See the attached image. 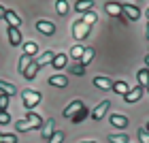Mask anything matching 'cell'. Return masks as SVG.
<instances>
[{
	"mask_svg": "<svg viewBox=\"0 0 149 143\" xmlns=\"http://www.w3.org/2000/svg\"><path fill=\"white\" fill-rule=\"evenodd\" d=\"M56 11H58V15H66V13H68V4H66L64 0H58L56 2Z\"/></svg>",
	"mask_w": 149,
	"mask_h": 143,
	"instance_id": "obj_28",
	"label": "cell"
},
{
	"mask_svg": "<svg viewBox=\"0 0 149 143\" xmlns=\"http://www.w3.org/2000/svg\"><path fill=\"white\" fill-rule=\"evenodd\" d=\"M92 60H94V49H92V47H85V49H83V56H81V60H79V64H81V66H87Z\"/></svg>",
	"mask_w": 149,
	"mask_h": 143,
	"instance_id": "obj_19",
	"label": "cell"
},
{
	"mask_svg": "<svg viewBox=\"0 0 149 143\" xmlns=\"http://www.w3.org/2000/svg\"><path fill=\"white\" fill-rule=\"evenodd\" d=\"M85 115H87V109L83 107V109H81V111H77V113H74V115H72L70 120H72V122H81V120H85Z\"/></svg>",
	"mask_w": 149,
	"mask_h": 143,
	"instance_id": "obj_33",
	"label": "cell"
},
{
	"mask_svg": "<svg viewBox=\"0 0 149 143\" xmlns=\"http://www.w3.org/2000/svg\"><path fill=\"white\" fill-rule=\"evenodd\" d=\"M81 19H83V24L92 26V24H94V22H96V19H98V17H96V13H94V11H87V13H85V15L81 17Z\"/></svg>",
	"mask_w": 149,
	"mask_h": 143,
	"instance_id": "obj_29",
	"label": "cell"
},
{
	"mask_svg": "<svg viewBox=\"0 0 149 143\" xmlns=\"http://www.w3.org/2000/svg\"><path fill=\"white\" fill-rule=\"evenodd\" d=\"M0 139H2V132H0Z\"/></svg>",
	"mask_w": 149,
	"mask_h": 143,
	"instance_id": "obj_44",
	"label": "cell"
},
{
	"mask_svg": "<svg viewBox=\"0 0 149 143\" xmlns=\"http://www.w3.org/2000/svg\"><path fill=\"white\" fill-rule=\"evenodd\" d=\"M26 120H28V124H30L32 128H40V126L45 124L43 118H40L38 113H34V111H28V118H26Z\"/></svg>",
	"mask_w": 149,
	"mask_h": 143,
	"instance_id": "obj_15",
	"label": "cell"
},
{
	"mask_svg": "<svg viewBox=\"0 0 149 143\" xmlns=\"http://www.w3.org/2000/svg\"><path fill=\"white\" fill-rule=\"evenodd\" d=\"M53 124H56V122L49 120V122H45V124H43V128H40V137H43L45 141H49V139H51V135L56 132V130H53Z\"/></svg>",
	"mask_w": 149,
	"mask_h": 143,
	"instance_id": "obj_13",
	"label": "cell"
},
{
	"mask_svg": "<svg viewBox=\"0 0 149 143\" xmlns=\"http://www.w3.org/2000/svg\"><path fill=\"white\" fill-rule=\"evenodd\" d=\"M15 130H19V132H28V130H32V126L28 124V120H17V122H15Z\"/></svg>",
	"mask_w": 149,
	"mask_h": 143,
	"instance_id": "obj_24",
	"label": "cell"
},
{
	"mask_svg": "<svg viewBox=\"0 0 149 143\" xmlns=\"http://www.w3.org/2000/svg\"><path fill=\"white\" fill-rule=\"evenodd\" d=\"M107 139H109L111 143H130V139H128L126 135H109Z\"/></svg>",
	"mask_w": 149,
	"mask_h": 143,
	"instance_id": "obj_26",
	"label": "cell"
},
{
	"mask_svg": "<svg viewBox=\"0 0 149 143\" xmlns=\"http://www.w3.org/2000/svg\"><path fill=\"white\" fill-rule=\"evenodd\" d=\"M94 86L100 88V90H113V81L109 77H96L94 79Z\"/></svg>",
	"mask_w": 149,
	"mask_h": 143,
	"instance_id": "obj_17",
	"label": "cell"
},
{
	"mask_svg": "<svg viewBox=\"0 0 149 143\" xmlns=\"http://www.w3.org/2000/svg\"><path fill=\"white\" fill-rule=\"evenodd\" d=\"M81 143H96V141H81Z\"/></svg>",
	"mask_w": 149,
	"mask_h": 143,
	"instance_id": "obj_40",
	"label": "cell"
},
{
	"mask_svg": "<svg viewBox=\"0 0 149 143\" xmlns=\"http://www.w3.org/2000/svg\"><path fill=\"white\" fill-rule=\"evenodd\" d=\"M145 130H147V132H149V122H147V126H145Z\"/></svg>",
	"mask_w": 149,
	"mask_h": 143,
	"instance_id": "obj_41",
	"label": "cell"
},
{
	"mask_svg": "<svg viewBox=\"0 0 149 143\" xmlns=\"http://www.w3.org/2000/svg\"><path fill=\"white\" fill-rule=\"evenodd\" d=\"M70 73H74V75H79V77H81V75H85V66H81V64H74L72 69H70Z\"/></svg>",
	"mask_w": 149,
	"mask_h": 143,
	"instance_id": "obj_36",
	"label": "cell"
},
{
	"mask_svg": "<svg viewBox=\"0 0 149 143\" xmlns=\"http://www.w3.org/2000/svg\"><path fill=\"white\" fill-rule=\"evenodd\" d=\"M109 122H111L115 128H126L128 126V118H126V115H119V113H113L111 118H109Z\"/></svg>",
	"mask_w": 149,
	"mask_h": 143,
	"instance_id": "obj_12",
	"label": "cell"
},
{
	"mask_svg": "<svg viewBox=\"0 0 149 143\" xmlns=\"http://www.w3.org/2000/svg\"><path fill=\"white\" fill-rule=\"evenodd\" d=\"M4 19L9 22V28H17L19 24H22V19H19V15L15 11H11V9H6V13H4Z\"/></svg>",
	"mask_w": 149,
	"mask_h": 143,
	"instance_id": "obj_11",
	"label": "cell"
},
{
	"mask_svg": "<svg viewBox=\"0 0 149 143\" xmlns=\"http://www.w3.org/2000/svg\"><path fill=\"white\" fill-rule=\"evenodd\" d=\"M141 96H143V88L136 86V88H132V90H128V94L124 96V100L132 105V103H136V100H141Z\"/></svg>",
	"mask_w": 149,
	"mask_h": 143,
	"instance_id": "obj_7",
	"label": "cell"
},
{
	"mask_svg": "<svg viewBox=\"0 0 149 143\" xmlns=\"http://www.w3.org/2000/svg\"><path fill=\"white\" fill-rule=\"evenodd\" d=\"M17 135H13V132H4L2 135V139H0V143H17Z\"/></svg>",
	"mask_w": 149,
	"mask_h": 143,
	"instance_id": "obj_30",
	"label": "cell"
},
{
	"mask_svg": "<svg viewBox=\"0 0 149 143\" xmlns=\"http://www.w3.org/2000/svg\"><path fill=\"white\" fill-rule=\"evenodd\" d=\"M62 141H64V132H62V130H56L47 143H62Z\"/></svg>",
	"mask_w": 149,
	"mask_h": 143,
	"instance_id": "obj_31",
	"label": "cell"
},
{
	"mask_svg": "<svg viewBox=\"0 0 149 143\" xmlns=\"http://www.w3.org/2000/svg\"><path fill=\"white\" fill-rule=\"evenodd\" d=\"M90 28L92 26L83 24V19H77V22H72V36L77 41H83V39H87V34H90Z\"/></svg>",
	"mask_w": 149,
	"mask_h": 143,
	"instance_id": "obj_2",
	"label": "cell"
},
{
	"mask_svg": "<svg viewBox=\"0 0 149 143\" xmlns=\"http://www.w3.org/2000/svg\"><path fill=\"white\" fill-rule=\"evenodd\" d=\"M66 60H68V56H66V53H56V58H53L51 66H53L56 71H62L64 66H66Z\"/></svg>",
	"mask_w": 149,
	"mask_h": 143,
	"instance_id": "obj_16",
	"label": "cell"
},
{
	"mask_svg": "<svg viewBox=\"0 0 149 143\" xmlns=\"http://www.w3.org/2000/svg\"><path fill=\"white\" fill-rule=\"evenodd\" d=\"M6 34H9V43H11L13 47L24 43V36H22V32H19L17 28H9V30H6Z\"/></svg>",
	"mask_w": 149,
	"mask_h": 143,
	"instance_id": "obj_8",
	"label": "cell"
},
{
	"mask_svg": "<svg viewBox=\"0 0 149 143\" xmlns=\"http://www.w3.org/2000/svg\"><path fill=\"white\" fill-rule=\"evenodd\" d=\"M36 30L43 32V34H47V36H51L53 32H56V24L47 22V19H40V22H36Z\"/></svg>",
	"mask_w": 149,
	"mask_h": 143,
	"instance_id": "obj_4",
	"label": "cell"
},
{
	"mask_svg": "<svg viewBox=\"0 0 149 143\" xmlns=\"http://www.w3.org/2000/svg\"><path fill=\"white\" fill-rule=\"evenodd\" d=\"M83 107H85V105L81 103V100H72V103H70L68 107L64 109V118H72V115L77 113V111H81Z\"/></svg>",
	"mask_w": 149,
	"mask_h": 143,
	"instance_id": "obj_10",
	"label": "cell"
},
{
	"mask_svg": "<svg viewBox=\"0 0 149 143\" xmlns=\"http://www.w3.org/2000/svg\"><path fill=\"white\" fill-rule=\"evenodd\" d=\"M0 90H2V94H6L9 98L17 94V88H15V86H11L9 81H0Z\"/></svg>",
	"mask_w": 149,
	"mask_h": 143,
	"instance_id": "obj_20",
	"label": "cell"
},
{
	"mask_svg": "<svg viewBox=\"0 0 149 143\" xmlns=\"http://www.w3.org/2000/svg\"><path fill=\"white\" fill-rule=\"evenodd\" d=\"M128 90H130V88H128L126 81H113V92H115V94H121V96H126Z\"/></svg>",
	"mask_w": 149,
	"mask_h": 143,
	"instance_id": "obj_21",
	"label": "cell"
},
{
	"mask_svg": "<svg viewBox=\"0 0 149 143\" xmlns=\"http://www.w3.org/2000/svg\"><path fill=\"white\" fill-rule=\"evenodd\" d=\"M0 124H11V115L9 113H6V111H0Z\"/></svg>",
	"mask_w": 149,
	"mask_h": 143,
	"instance_id": "obj_37",
	"label": "cell"
},
{
	"mask_svg": "<svg viewBox=\"0 0 149 143\" xmlns=\"http://www.w3.org/2000/svg\"><path fill=\"white\" fill-rule=\"evenodd\" d=\"M147 39H149V24H147Z\"/></svg>",
	"mask_w": 149,
	"mask_h": 143,
	"instance_id": "obj_42",
	"label": "cell"
},
{
	"mask_svg": "<svg viewBox=\"0 0 149 143\" xmlns=\"http://www.w3.org/2000/svg\"><path fill=\"white\" fill-rule=\"evenodd\" d=\"M136 79H139V86L145 90V88L149 86V71H147V69H141V71L136 73Z\"/></svg>",
	"mask_w": 149,
	"mask_h": 143,
	"instance_id": "obj_18",
	"label": "cell"
},
{
	"mask_svg": "<svg viewBox=\"0 0 149 143\" xmlns=\"http://www.w3.org/2000/svg\"><path fill=\"white\" fill-rule=\"evenodd\" d=\"M109 107H111V103H109V100H102V103H100L96 109H94V111H92V118L94 120H102L104 118V115H107V111H109Z\"/></svg>",
	"mask_w": 149,
	"mask_h": 143,
	"instance_id": "obj_5",
	"label": "cell"
},
{
	"mask_svg": "<svg viewBox=\"0 0 149 143\" xmlns=\"http://www.w3.org/2000/svg\"><path fill=\"white\" fill-rule=\"evenodd\" d=\"M24 53H26V56H36V53H38V45L36 43H32V41H28V43H24Z\"/></svg>",
	"mask_w": 149,
	"mask_h": 143,
	"instance_id": "obj_22",
	"label": "cell"
},
{
	"mask_svg": "<svg viewBox=\"0 0 149 143\" xmlns=\"http://www.w3.org/2000/svg\"><path fill=\"white\" fill-rule=\"evenodd\" d=\"M6 107H9V96L0 92V111H6Z\"/></svg>",
	"mask_w": 149,
	"mask_h": 143,
	"instance_id": "obj_34",
	"label": "cell"
},
{
	"mask_svg": "<svg viewBox=\"0 0 149 143\" xmlns=\"http://www.w3.org/2000/svg\"><path fill=\"white\" fill-rule=\"evenodd\" d=\"M53 58H56V53H53L51 49H47V51H45V53H43V56H40V58H36V60H34V62H36V66L40 69V66H45V64L53 62Z\"/></svg>",
	"mask_w": 149,
	"mask_h": 143,
	"instance_id": "obj_14",
	"label": "cell"
},
{
	"mask_svg": "<svg viewBox=\"0 0 149 143\" xmlns=\"http://www.w3.org/2000/svg\"><path fill=\"white\" fill-rule=\"evenodd\" d=\"M36 73H38V66H36V62H32L28 69H26L24 77H26V79H34V77H36Z\"/></svg>",
	"mask_w": 149,
	"mask_h": 143,
	"instance_id": "obj_25",
	"label": "cell"
},
{
	"mask_svg": "<svg viewBox=\"0 0 149 143\" xmlns=\"http://www.w3.org/2000/svg\"><path fill=\"white\" fill-rule=\"evenodd\" d=\"M70 56H72L74 60H81V56H83V47H81V45H74L72 49H70Z\"/></svg>",
	"mask_w": 149,
	"mask_h": 143,
	"instance_id": "obj_32",
	"label": "cell"
},
{
	"mask_svg": "<svg viewBox=\"0 0 149 143\" xmlns=\"http://www.w3.org/2000/svg\"><path fill=\"white\" fill-rule=\"evenodd\" d=\"M121 13H124L126 19H130V22H136L141 17V9L136 4H121Z\"/></svg>",
	"mask_w": 149,
	"mask_h": 143,
	"instance_id": "obj_3",
	"label": "cell"
},
{
	"mask_svg": "<svg viewBox=\"0 0 149 143\" xmlns=\"http://www.w3.org/2000/svg\"><path fill=\"white\" fill-rule=\"evenodd\" d=\"M147 17H149V9H147Z\"/></svg>",
	"mask_w": 149,
	"mask_h": 143,
	"instance_id": "obj_43",
	"label": "cell"
},
{
	"mask_svg": "<svg viewBox=\"0 0 149 143\" xmlns=\"http://www.w3.org/2000/svg\"><path fill=\"white\" fill-rule=\"evenodd\" d=\"M4 13H6V9H4V6H2V4H0V19H2V17H4Z\"/></svg>",
	"mask_w": 149,
	"mask_h": 143,
	"instance_id": "obj_38",
	"label": "cell"
},
{
	"mask_svg": "<svg viewBox=\"0 0 149 143\" xmlns=\"http://www.w3.org/2000/svg\"><path fill=\"white\" fill-rule=\"evenodd\" d=\"M49 86H56V88H66V86H68V79H66L62 73H56V75H51V77H49Z\"/></svg>",
	"mask_w": 149,
	"mask_h": 143,
	"instance_id": "obj_9",
	"label": "cell"
},
{
	"mask_svg": "<svg viewBox=\"0 0 149 143\" xmlns=\"http://www.w3.org/2000/svg\"><path fill=\"white\" fill-rule=\"evenodd\" d=\"M32 62H34V60H32L30 56H26V53H22V58H19V73H26V69H28V66L32 64Z\"/></svg>",
	"mask_w": 149,
	"mask_h": 143,
	"instance_id": "obj_23",
	"label": "cell"
},
{
	"mask_svg": "<svg viewBox=\"0 0 149 143\" xmlns=\"http://www.w3.org/2000/svg\"><path fill=\"white\" fill-rule=\"evenodd\" d=\"M139 139H141V143H149V132L145 128H139Z\"/></svg>",
	"mask_w": 149,
	"mask_h": 143,
	"instance_id": "obj_35",
	"label": "cell"
},
{
	"mask_svg": "<svg viewBox=\"0 0 149 143\" xmlns=\"http://www.w3.org/2000/svg\"><path fill=\"white\" fill-rule=\"evenodd\" d=\"M145 64H147V69H149V56H145Z\"/></svg>",
	"mask_w": 149,
	"mask_h": 143,
	"instance_id": "obj_39",
	"label": "cell"
},
{
	"mask_svg": "<svg viewBox=\"0 0 149 143\" xmlns=\"http://www.w3.org/2000/svg\"><path fill=\"white\" fill-rule=\"evenodd\" d=\"M104 11L109 13V15H113V17H119V19H124V22H126L124 13H121V4H117V2H107V4H104Z\"/></svg>",
	"mask_w": 149,
	"mask_h": 143,
	"instance_id": "obj_6",
	"label": "cell"
},
{
	"mask_svg": "<svg viewBox=\"0 0 149 143\" xmlns=\"http://www.w3.org/2000/svg\"><path fill=\"white\" fill-rule=\"evenodd\" d=\"M147 92H149V86H147Z\"/></svg>",
	"mask_w": 149,
	"mask_h": 143,
	"instance_id": "obj_45",
	"label": "cell"
},
{
	"mask_svg": "<svg viewBox=\"0 0 149 143\" xmlns=\"http://www.w3.org/2000/svg\"><path fill=\"white\" fill-rule=\"evenodd\" d=\"M92 6H94V2H77L74 9H77L79 13H87V11H92Z\"/></svg>",
	"mask_w": 149,
	"mask_h": 143,
	"instance_id": "obj_27",
	"label": "cell"
},
{
	"mask_svg": "<svg viewBox=\"0 0 149 143\" xmlns=\"http://www.w3.org/2000/svg\"><path fill=\"white\" fill-rule=\"evenodd\" d=\"M22 98H24V107L28 109V111H32V107H36L40 103V94L36 90H24Z\"/></svg>",
	"mask_w": 149,
	"mask_h": 143,
	"instance_id": "obj_1",
	"label": "cell"
}]
</instances>
